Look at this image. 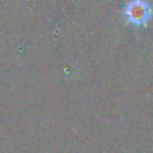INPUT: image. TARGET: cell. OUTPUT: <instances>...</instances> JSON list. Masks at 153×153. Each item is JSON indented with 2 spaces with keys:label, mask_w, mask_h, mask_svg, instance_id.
I'll use <instances>...</instances> for the list:
<instances>
[{
  "label": "cell",
  "mask_w": 153,
  "mask_h": 153,
  "mask_svg": "<svg viewBox=\"0 0 153 153\" xmlns=\"http://www.w3.org/2000/svg\"><path fill=\"white\" fill-rule=\"evenodd\" d=\"M152 18V7L146 0H130L124 8V19L136 27L146 26Z\"/></svg>",
  "instance_id": "6da1fadb"
}]
</instances>
